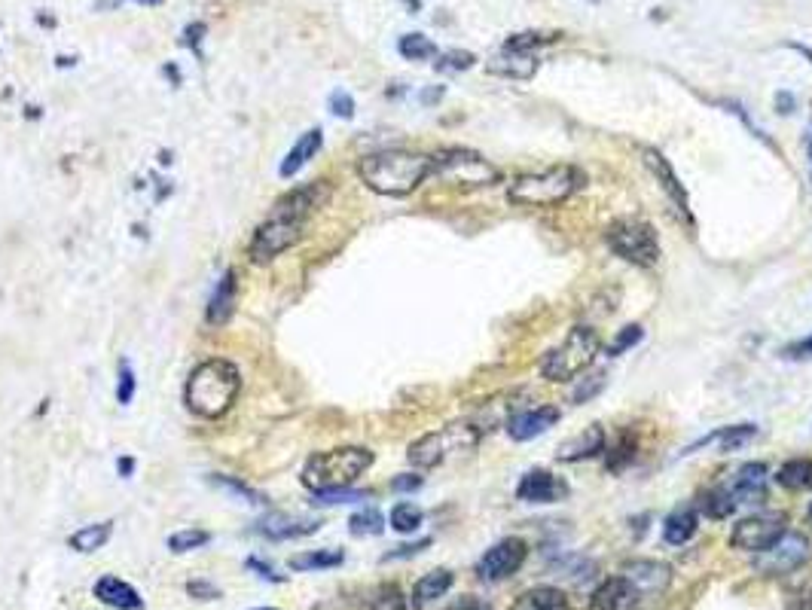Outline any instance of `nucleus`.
I'll return each mask as SVG.
<instances>
[{
	"mask_svg": "<svg viewBox=\"0 0 812 610\" xmlns=\"http://www.w3.org/2000/svg\"><path fill=\"white\" fill-rule=\"evenodd\" d=\"M806 516H809V522H812V504H809V510H806Z\"/></svg>",
	"mask_w": 812,
	"mask_h": 610,
	"instance_id": "nucleus-61",
	"label": "nucleus"
},
{
	"mask_svg": "<svg viewBox=\"0 0 812 610\" xmlns=\"http://www.w3.org/2000/svg\"><path fill=\"white\" fill-rule=\"evenodd\" d=\"M599 351H602L599 333L587 324H577L556 348H550L541 357V376L547 382H574L580 373L590 370Z\"/></svg>",
	"mask_w": 812,
	"mask_h": 610,
	"instance_id": "nucleus-4",
	"label": "nucleus"
},
{
	"mask_svg": "<svg viewBox=\"0 0 812 610\" xmlns=\"http://www.w3.org/2000/svg\"><path fill=\"white\" fill-rule=\"evenodd\" d=\"M373 467V452L361 446H342L330 452H318L303 467V485L312 492H327V488H348L358 476Z\"/></svg>",
	"mask_w": 812,
	"mask_h": 610,
	"instance_id": "nucleus-5",
	"label": "nucleus"
},
{
	"mask_svg": "<svg viewBox=\"0 0 812 610\" xmlns=\"http://www.w3.org/2000/svg\"><path fill=\"white\" fill-rule=\"evenodd\" d=\"M428 546H431V537H425V540H419V543H406V546H397V553H388V556H382V562H394V559H410V556L422 553V549H428Z\"/></svg>",
	"mask_w": 812,
	"mask_h": 610,
	"instance_id": "nucleus-52",
	"label": "nucleus"
},
{
	"mask_svg": "<svg viewBox=\"0 0 812 610\" xmlns=\"http://www.w3.org/2000/svg\"><path fill=\"white\" fill-rule=\"evenodd\" d=\"M754 437H758V424H730V427H721V431H715V434L703 437L700 443H693L687 452H700V449L712 446L718 455H730V452H736V449L748 446Z\"/></svg>",
	"mask_w": 812,
	"mask_h": 610,
	"instance_id": "nucleus-20",
	"label": "nucleus"
},
{
	"mask_svg": "<svg viewBox=\"0 0 812 610\" xmlns=\"http://www.w3.org/2000/svg\"><path fill=\"white\" fill-rule=\"evenodd\" d=\"M330 110H333L336 116H342V119H352V116H355V98L348 95V92H342V89H336V92L330 95Z\"/></svg>",
	"mask_w": 812,
	"mask_h": 610,
	"instance_id": "nucleus-48",
	"label": "nucleus"
},
{
	"mask_svg": "<svg viewBox=\"0 0 812 610\" xmlns=\"http://www.w3.org/2000/svg\"><path fill=\"white\" fill-rule=\"evenodd\" d=\"M327 199H330V183L315 180V183H306V187H297V190H290L287 196H281L272 205V211L297 217V220H309Z\"/></svg>",
	"mask_w": 812,
	"mask_h": 610,
	"instance_id": "nucleus-16",
	"label": "nucleus"
},
{
	"mask_svg": "<svg viewBox=\"0 0 812 610\" xmlns=\"http://www.w3.org/2000/svg\"><path fill=\"white\" fill-rule=\"evenodd\" d=\"M236 299H239V281H236V272L229 269V272L217 281V287H214V293H211V299H208V312H205L208 327H223V324H229L232 312H236Z\"/></svg>",
	"mask_w": 812,
	"mask_h": 610,
	"instance_id": "nucleus-19",
	"label": "nucleus"
},
{
	"mask_svg": "<svg viewBox=\"0 0 812 610\" xmlns=\"http://www.w3.org/2000/svg\"><path fill=\"white\" fill-rule=\"evenodd\" d=\"M669 565H663V562H651V559H645V562H629L626 568H623V577L642 592V598L645 595H654V592H663L666 586H669Z\"/></svg>",
	"mask_w": 812,
	"mask_h": 610,
	"instance_id": "nucleus-21",
	"label": "nucleus"
},
{
	"mask_svg": "<svg viewBox=\"0 0 812 610\" xmlns=\"http://www.w3.org/2000/svg\"><path fill=\"white\" fill-rule=\"evenodd\" d=\"M422 482H425V476H419V473H400L391 479V488L394 492H416V488H422Z\"/></svg>",
	"mask_w": 812,
	"mask_h": 610,
	"instance_id": "nucleus-51",
	"label": "nucleus"
},
{
	"mask_svg": "<svg viewBox=\"0 0 812 610\" xmlns=\"http://www.w3.org/2000/svg\"><path fill=\"white\" fill-rule=\"evenodd\" d=\"M449 610H495L489 601H483V598H471V595H464V598H458V601H452L449 604Z\"/></svg>",
	"mask_w": 812,
	"mask_h": 610,
	"instance_id": "nucleus-53",
	"label": "nucleus"
},
{
	"mask_svg": "<svg viewBox=\"0 0 812 610\" xmlns=\"http://www.w3.org/2000/svg\"><path fill=\"white\" fill-rule=\"evenodd\" d=\"M248 565H251V568H257V571H260V577H269V580H278V577H275V571H272L269 565H260L257 559H251Z\"/></svg>",
	"mask_w": 812,
	"mask_h": 610,
	"instance_id": "nucleus-56",
	"label": "nucleus"
},
{
	"mask_svg": "<svg viewBox=\"0 0 812 610\" xmlns=\"http://www.w3.org/2000/svg\"><path fill=\"white\" fill-rule=\"evenodd\" d=\"M431 177H440L461 190H483V187H495L501 180V171L477 150L446 147L431 156Z\"/></svg>",
	"mask_w": 812,
	"mask_h": 610,
	"instance_id": "nucleus-6",
	"label": "nucleus"
},
{
	"mask_svg": "<svg viewBox=\"0 0 812 610\" xmlns=\"http://www.w3.org/2000/svg\"><path fill=\"white\" fill-rule=\"evenodd\" d=\"M116 467H120V473H123V476H129V473H132V467H135V461H132V458H123V461L116 464Z\"/></svg>",
	"mask_w": 812,
	"mask_h": 610,
	"instance_id": "nucleus-57",
	"label": "nucleus"
},
{
	"mask_svg": "<svg viewBox=\"0 0 812 610\" xmlns=\"http://www.w3.org/2000/svg\"><path fill=\"white\" fill-rule=\"evenodd\" d=\"M348 531H352L355 537H379L385 531V516L379 510L367 507L348 519Z\"/></svg>",
	"mask_w": 812,
	"mask_h": 610,
	"instance_id": "nucleus-38",
	"label": "nucleus"
},
{
	"mask_svg": "<svg viewBox=\"0 0 812 610\" xmlns=\"http://www.w3.org/2000/svg\"><path fill=\"white\" fill-rule=\"evenodd\" d=\"M135 397V373H132V363L123 360L120 366V385H116V400H120L123 406H129Z\"/></svg>",
	"mask_w": 812,
	"mask_h": 610,
	"instance_id": "nucleus-45",
	"label": "nucleus"
},
{
	"mask_svg": "<svg viewBox=\"0 0 812 610\" xmlns=\"http://www.w3.org/2000/svg\"><path fill=\"white\" fill-rule=\"evenodd\" d=\"M782 354L788 360H812V333L803 336V339H797V342H791L788 348H782Z\"/></svg>",
	"mask_w": 812,
	"mask_h": 610,
	"instance_id": "nucleus-49",
	"label": "nucleus"
},
{
	"mask_svg": "<svg viewBox=\"0 0 812 610\" xmlns=\"http://www.w3.org/2000/svg\"><path fill=\"white\" fill-rule=\"evenodd\" d=\"M782 534H785V513H761L733 525L730 546L745 549V553H761V549H767Z\"/></svg>",
	"mask_w": 812,
	"mask_h": 610,
	"instance_id": "nucleus-12",
	"label": "nucleus"
},
{
	"mask_svg": "<svg viewBox=\"0 0 812 610\" xmlns=\"http://www.w3.org/2000/svg\"><path fill=\"white\" fill-rule=\"evenodd\" d=\"M95 598L104 601L107 607H116V610H141L144 607V598L138 595L135 586H129L120 577H110V574L95 583Z\"/></svg>",
	"mask_w": 812,
	"mask_h": 610,
	"instance_id": "nucleus-23",
	"label": "nucleus"
},
{
	"mask_svg": "<svg viewBox=\"0 0 812 610\" xmlns=\"http://www.w3.org/2000/svg\"><path fill=\"white\" fill-rule=\"evenodd\" d=\"M239 391H242V376L236 370V363H229L223 357H208L190 373L184 400L193 415L220 418L232 409Z\"/></svg>",
	"mask_w": 812,
	"mask_h": 610,
	"instance_id": "nucleus-2",
	"label": "nucleus"
},
{
	"mask_svg": "<svg viewBox=\"0 0 812 610\" xmlns=\"http://www.w3.org/2000/svg\"><path fill=\"white\" fill-rule=\"evenodd\" d=\"M794 107H797V98L794 95H788V92H779L776 95V110L785 116V113H794Z\"/></svg>",
	"mask_w": 812,
	"mask_h": 610,
	"instance_id": "nucleus-54",
	"label": "nucleus"
},
{
	"mask_svg": "<svg viewBox=\"0 0 812 610\" xmlns=\"http://www.w3.org/2000/svg\"><path fill=\"white\" fill-rule=\"evenodd\" d=\"M602 388H605V373H596V376H590L584 385H577V388H574L571 400H574V403H587V400L596 397Z\"/></svg>",
	"mask_w": 812,
	"mask_h": 610,
	"instance_id": "nucleus-46",
	"label": "nucleus"
},
{
	"mask_svg": "<svg viewBox=\"0 0 812 610\" xmlns=\"http://www.w3.org/2000/svg\"><path fill=\"white\" fill-rule=\"evenodd\" d=\"M303 229H306V220L269 211V217L257 226V232L251 238V248H248L251 260L260 263V266L272 263L275 257H281L284 251L294 248V244L303 238Z\"/></svg>",
	"mask_w": 812,
	"mask_h": 610,
	"instance_id": "nucleus-9",
	"label": "nucleus"
},
{
	"mask_svg": "<svg viewBox=\"0 0 812 610\" xmlns=\"http://www.w3.org/2000/svg\"><path fill=\"white\" fill-rule=\"evenodd\" d=\"M208 540H211L208 531H202V528H184V531H174L168 537V549H171V553L184 556V553H193V549H202Z\"/></svg>",
	"mask_w": 812,
	"mask_h": 610,
	"instance_id": "nucleus-39",
	"label": "nucleus"
},
{
	"mask_svg": "<svg viewBox=\"0 0 812 610\" xmlns=\"http://www.w3.org/2000/svg\"><path fill=\"white\" fill-rule=\"evenodd\" d=\"M345 562L342 549H315V553H303L290 559V568L294 571H327V568H339Z\"/></svg>",
	"mask_w": 812,
	"mask_h": 610,
	"instance_id": "nucleus-32",
	"label": "nucleus"
},
{
	"mask_svg": "<svg viewBox=\"0 0 812 610\" xmlns=\"http://www.w3.org/2000/svg\"><path fill=\"white\" fill-rule=\"evenodd\" d=\"M809 177H812V141H809Z\"/></svg>",
	"mask_w": 812,
	"mask_h": 610,
	"instance_id": "nucleus-59",
	"label": "nucleus"
},
{
	"mask_svg": "<svg viewBox=\"0 0 812 610\" xmlns=\"http://www.w3.org/2000/svg\"><path fill=\"white\" fill-rule=\"evenodd\" d=\"M388 522H391V528H394L397 534H413V531L422 528L425 513H422V507H416L413 501H400V504L391 507Z\"/></svg>",
	"mask_w": 812,
	"mask_h": 610,
	"instance_id": "nucleus-33",
	"label": "nucleus"
},
{
	"mask_svg": "<svg viewBox=\"0 0 812 610\" xmlns=\"http://www.w3.org/2000/svg\"><path fill=\"white\" fill-rule=\"evenodd\" d=\"M605 244L611 254L638 269H654L660 263V238L657 229L642 217H620L608 226Z\"/></svg>",
	"mask_w": 812,
	"mask_h": 610,
	"instance_id": "nucleus-7",
	"label": "nucleus"
},
{
	"mask_svg": "<svg viewBox=\"0 0 812 610\" xmlns=\"http://www.w3.org/2000/svg\"><path fill=\"white\" fill-rule=\"evenodd\" d=\"M809 540L800 531H785L782 537H776L767 549L754 553V571L761 577H788L797 568H803L809 562Z\"/></svg>",
	"mask_w": 812,
	"mask_h": 610,
	"instance_id": "nucleus-10",
	"label": "nucleus"
},
{
	"mask_svg": "<svg viewBox=\"0 0 812 610\" xmlns=\"http://www.w3.org/2000/svg\"><path fill=\"white\" fill-rule=\"evenodd\" d=\"M693 534H696V510L693 507H678V510H672L666 516V522H663V540L666 543L681 546Z\"/></svg>",
	"mask_w": 812,
	"mask_h": 610,
	"instance_id": "nucleus-28",
	"label": "nucleus"
},
{
	"mask_svg": "<svg viewBox=\"0 0 812 610\" xmlns=\"http://www.w3.org/2000/svg\"><path fill=\"white\" fill-rule=\"evenodd\" d=\"M642 339H645V327H642V324H626V327L617 333V339L605 348V354H608V357H620V354H626L629 348H635Z\"/></svg>",
	"mask_w": 812,
	"mask_h": 610,
	"instance_id": "nucleus-40",
	"label": "nucleus"
},
{
	"mask_svg": "<svg viewBox=\"0 0 812 610\" xmlns=\"http://www.w3.org/2000/svg\"><path fill=\"white\" fill-rule=\"evenodd\" d=\"M214 482H217V485H226L229 492H236V495L248 498V504H257V507L266 504V498H263L260 492H254L251 485H245V482H239V479H232V476H214Z\"/></svg>",
	"mask_w": 812,
	"mask_h": 610,
	"instance_id": "nucleus-44",
	"label": "nucleus"
},
{
	"mask_svg": "<svg viewBox=\"0 0 812 610\" xmlns=\"http://www.w3.org/2000/svg\"><path fill=\"white\" fill-rule=\"evenodd\" d=\"M510 610H571L568 598L556 586H535L529 592H522Z\"/></svg>",
	"mask_w": 812,
	"mask_h": 610,
	"instance_id": "nucleus-26",
	"label": "nucleus"
},
{
	"mask_svg": "<svg viewBox=\"0 0 812 610\" xmlns=\"http://www.w3.org/2000/svg\"><path fill=\"white\" fill-rule=\"evenodd\" d=\"M443 86H437V89H428V92H422V104H437L440 98H443Z\"/></svg>",
	"mask_w": 812,
	"mask_h": 610,
	"instance_id": "nucleus-55",
	"label": "nucleus"
},
{
	"mask_svg": "<svg viewBox=\"0 0 812 610\" xmlns=\"http://www.w3.org/2000/svg\"><path fill=\"white\" fill-rule=\"evenodd\" d=\"M113 534V522H98V525H83L80 531H74L68 537V546L74 549V553H95V549H101Z\"/></svg>",
	"mask_w": 812,
	"mask_h": 610,
	"instance_id": "nucleus-29",
	"label": "nucleus"
},
{
	"mask_svg": "<svg viewBox=\"0 0 812 610\" xmlns=\"http://www.w3.org/2000/svg\"><path fill=\"white\" fill-rule=\"evenodd\" d=\"M568 492H571V488H568V482L562 476H556L550 470H541V467L529 470L516 485V498L526 501V504H559V501L568 498Z\"/></svg>",
	"mask_w": 812,
	"mask_h": 610,
	"instance_id": "nucleus-14",
	"label": "nucleus"
},
{
	"mask_svg": "<svg viewBox=\"0 0 812 610\" xmlns=\"http://www.w3.org/2000/svg\"><path fill=\"white\" fill-rule=\"evenodd\" d=\"M727 495L736 507H751V504H761L767 498V464L761 461H748L742 464L727 482Z\"/></svg>",
	"mask_w": 812,
	"mask_h": 610,
	"instance_id": "nucleus-13",
	"label": "nucleus"
},
{
	"mask_svg": "<svg viewBox=\"0 0 812 610\" xmlns=\"http://www.w3.org/2000/svg\"><path fill=\"white\" fill-rule=\"evenodd\" d=\"M489 74H498V77H510V80H532L538 74V58L529 55V52H510V49H501L492 61H489Z\"/></svg>",
	"mask_w": 812,
	"mask_h": 610,
	"instance_id": "nucleus-24",
	"label": "nucleus"
},
{
	"mask_svg": "<svg viewBox=\"0 0 812 610\" xmlns=\"http://www.w3.org/2000/svg\"><path fill=\"white\" fill-rule=\"evenodd\" d=\"M321 528V522L315 519H303V522H290V519H281V516H275V519H266L263 525H260V534H266V537H272V540H287V537H303V534H312V531H318Z\"/></svg>",
	"mask_w": 812,
	"mask_h": 610,
	"instance_id": "nucleus-31",
	"label": "nucleus"
},
{
	"mask_svg": "<svg viewBox=\"0 0 812 610\" xmlns=\"http://www.w3.org/2000/svg\"><path fill=\"white\" fill-rule=\"evenodd\" d=\"M788 610H812V583H800L788 592Z\"/></svg>",
	"mask_w": 812,
	"mask_h": 610,
	"instance_id": "nucleus-47",
	"label": "nucleus"
},
{
	"mask_svg": "<svg viewBox=\"0 0 812 610\" xmlns=\"http://www.w3.org/2000/svg\"><path fill=\"white\" fill-rule=\"evenodd\" d=\"M635 449H638V443H635V437L626 431L623 437H620V443L611 449V455H608V470H623L632 458H635Z\"/></svg>",
	"mask_w": 812,
	"mask_h": 610,
	"instance_id": "nucleus-43",
	"label": "nucleus"
},
{
	"mask_svg": "<svg viewBox=\"0 0 812 610\" xmlns=\"http://www.w3.org/2000/svg\"><path fill=\"white\" fill-rule=\"evenodd\" d=\"M700 510L709 519H727V516H733L736 504L730 501L724 485H715V488H706V492H700Z\"/></svg>",
	"mask_w": 812,
	"mask_h": 610,
	"instance_id": "nucleus-35",
	"label": "nucleus"
},
{
	"mask_svg": "<svg viewBox=\"0 0 812 610\" xmlns=\"http://www.w3.org/2000/svg\"><path fill=\"white\" fill-rule=\"evenodd\" d=\"M474 61H477V55L468 49H449L440 55L437 71H468V68H474Z\"/></svg>",
	"mask_w": 812,
	"mask_h": 610,
	"instance_id": "nucleus-42",
	"label": "nucleus"
},
{
	"mask_svg": "<svg viewBox=\"0 0 812 610\" xmlns=\"http://www.w3.org/2000/svg\"><path fill=\"white\" fill-rule=\"evenodd\" d=\"M141 4H159V0H141Z\"/></svg>",
	"mask_w": 812,
	"mask_h": 610,
	"instance_id": "nucleus-60",
	"label": "nucleus"
},
{
	"mask_svg": "<svg viewBox=\"0 0 812 610\" xmlns=\"http://www.w3.org/2000/svg\"><path fill=\"white\" fill-rule=\"evenodd\" d=\"M559 37H562L559 31H522V34H510V37L504 40L501 49L535 55V49H541V46H547V43H556Z\"/></svg>",
	"mask_w": 812,
	"mask_h": 610,
	"instance_id": "nucleus-34",
	"label": "nucleus"
},
{
	"mask_svg": "<svg viewBox=\"0 0 812 610\" xmlns=\"http://www.w3.org/2000/svg\"><path fill=\"white\" fill-rule=\"evenodd\" d=\"M642 156H645V165L651 168V174L660 180V187L666 190V196L675 202V211L684 217V220H690L693 223V214H690V202H687V190H684V183H681V177L675 174V168H672V162L660 153V150H654V147H645L642 150Z\"/></svg>",
	"mask_w": 812,
	"mask_h": 610,
	"instance_id": "nucleus-17",
	"label": "nucleus"
},
{
	"mask_svg": "<svg viewBox=\"0 0 812 610\" xmlns=\"http://www.w3.org/2000/svg\"><path fill=\"white\" fill-rule=\"evenodd\" d=\"M559 421V409L556 406H535V409H516L513 415H507L504 431L510 440L516 443H529L535 437H541L544 431Z\"/></svg>",
	"mask_w": 812,
	"mask_h": 610,
	"instance_id": "nucleus-15",
	"label": "nucleus"
},
{
	"mask_svg": "<svg viewBox=\"0 0 812 610\" xmlns=\"http://www.w3.org/2000/svg\"><path fill=\"white\" fill-rule=\"evenodd\" d=\"M602 452H605V431H602V424H590L580 437L562 443L556 458L568 461V464H577V461H590V458H596Z\"/></svg>",
	"mask_w": 812,
	"mask_h": 610,
	"instance_id": "nucleus-22",
	"label": "nucleus"
},
{
	"mask_svg": "<svg viewBox=\"0 0 812 610\" xmlns=\"http://www.w3.org/2000/svg\"><path fill=\"white\" fill-rule=\"evenodd\" d=\"M364 610H406V598L400 592V586L394 583H382L367 595Z\"/></svg>",
	"mask_w": 812,
	"mask_h": 610,
	"instance_id": "nucleus-37",
	"label": "nucleus"
},
{
	"mask_svg": "<svg viewBox=\"0 0 812 610\" xmlns=\"http://www.w3.org/2000/svg\"><path fill=\"white\" fill-rule=\"evenodd\" d=\"M187 592H190L193 598H199V601L220 598V589H217L214 583H208V580H190V583H187Z\"/></svg>",
	"mask_w": 812,
	"mask_h": 610,
	"instance_id": "nucleus-50",
	"label": "nucleus"
},
{
	"mask_svg": "<svg viewBox=\"0 0 812 610\" xmlns=\"http://www.w3.org/2000/svg\"><path fill=\"white\" fill-rule=\"evenodd\" d=\"M638 607H642V592L626 577L605 580L590 598V610H638Z\"/></svg>",
	"mask_w": 812,
	"mask_h": 610,
	"instance_id": "nucleus-18",
	"label": "nucleus"
},
{
	"mask_svg": "<svg viewBox=\"0 0 812 610\" xmlns=\"http://www.w3.org/2000/svg\"><path fill=\"white\" fill-rule=\"evenodd\" d=\"M321 144H324V135H321V129H309L294 147H290V153L284 156V162H281V168H278V174L287 180V177H294V174H300L315 156H318V150H321Z\"/></svg>",
	"mask_w": 812,
	"mask_h": 610,
	"instance_id": "nucleus-25",
	"label": "nucleus"
},
{
	"mask_svg": "<svg viewBox=\"0 0 812 610\" xmlns=\"http://www.w3.org/2000/svg\"><path fill=\"white\" fill-rule=\"evenodd\" d=\"M452 583H455V577H452V571H446V568H437V571L425 574V577L416 583V589H413V604H416V607L434 604L437 598H443V595L452 589Z\"/></svg>",
	"mask_w": 812,
	"mask_h": 610,
	"instance_id": "nucleus-27",
	"label": "nucleus"
},
{
	"mask_svg": "<svg viewBox=\"0 0 812 610\" xmlns=\"http://www.w3.org/2000/svg\"><path fill=\"white\" fill-rule=\"evenodd\" d=\"M580 187H584V171L574 165H550L544 171H526L519 174L507 199L519 208H556L568 202Z\"/></svg>",
	"mask_w": 812,
	"mask_h": 610,
	"instance_id": "nucleus-3",
	"label": "nucleus"
},
{
	"mask_svg": "<svg viewBox=\"0 0 812 610\" xmlns=\"http://www.w3.org/2000/svg\"><path fill=\"white\" fill-rule=\"evenodd\" d=\"M257 610H275V607H257Z\"/></svg>",
	"mask_w": 812,
	"mask_h": 610,
	"instance_id": "nucleus-62",
	"label": "nucleus"
},
{
	"mask_svg": "<svg viewBox=\"0 0 812 610\" xmlns=\"http://www.w3.org/2000/svg\"><path fill=\"white\" fill-rule=\"evenodd\" d=\"M529 559V546L526 540L519 537H504L498 540L492 549H486V556L477 562V574L483 583H501L507 577H513Z\"/></svg>",
	"mask_w": 812,
	"mask_h": 610,
	"instance_id": "nucleus-11",
	"label": "nucleus"
},
{
	"mask_svg": "<svg viewBox=\"0 0 812 610\" xmlns=\"http://www.w3.org/2000/svg\"><path fill=\"white\" fill-rule=\"evenodd\" d=\"M776 482L782 488H791V492H803V488L812 485V458H791L779 467Z\"/></svg>",
	"mask_w": 812,
	"mask_h": 610,
	"instance_id": "nucleus-30",
	"label": "nucleus"
},
{
	"mask_svg": "<svg viewBox=\"0 0 812 610\" xmlns=\"http://www.w3.org/2000/svg\"><path fill=\"white\" fill-rule=\"evenodd\" d=\"M397 52L406 58V61H428L437 55V43L425 34H403L397 40Z\"/></svg>",
	"mask_w": 812,
	"mask_h": 610,
	"instance_id": "nucleus-36",
	"label": "nucleus"
},
{
	"mask_svg": "<svg viewBox=\"0 0 812 610\" xmlns=\"http://www.w3.org/2000/svg\"><path fill=\"white\" fill-rule=\"evenodd\" d=\"M406 7H410V10H419V0H406Z\"/></svg>",
	"mask_w": 812,
	"mask_h": 610,
	"instance_id": "nucleus-58",
	"label": "nucleus"
},
{
	"mask_svg": "<svg viewBox=\"0 0 812 610\" xmlns=\"http://www.w3.org/2000/svg\"><path fill=\"white\" fill-rule=\"evenodd\" d=\"M370 492H355V488H327V492H312V504H355L367 501Z\"/></svg>",
	"mask_w": 812,
	"mask_h": 610,
	"instance_id": "nucleus-41",
	"label": "nucleus"
},
{
	"mask_svg": "<svg viewBox=\"0 0 812 610\" xmlns=\"http://www.w3.org/2000/svg\"><path fill=\"white\" fill-rule=\"evenodd\" d=\"M483 437V427H477L474 421H455V424H446L434 434H425L419 437L406 458L416 470H431L437 464H443L452 452H468V449H477Z\"/></svg>",
	"mask_w": 812,
	"mask_h": 610,
	"instance_id": "nucleus-8",
	"label": "nucleus"
},
{
	"mask_svg": "<svg viewBox=\"0 0 812 610\" xmlns=\"http://www.w3.org/2000/svg\"><path fill=\"white\" fill-rule=\"evenodd\" d=\"M358 177L379 196L403 199L431 177V156L416 150H379L358 162Z\"/></svg>",
	"mask_w": 812,
	"mask_h": 610,
	"instance_id": "nucleus-1",
	"label": "nucleus"
}]
</instances>
